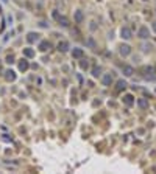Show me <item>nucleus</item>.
I'll return each instance as SVG.
<instances>
[{
	"label": "nucleus",
	"instance_id": "nucleus-1",
	"mask_svg": "<svg viewBox=\"0 0 156 174\" xmlns=\"http://www.w3.org/2000/svg\"><path fill=\"white\" fill-rule=\"evenodd\" d=\"M137 37H139V39H142V41L148 39V37H150V30L145 27V25H144V27H141V28L137 30Z\"/></svg>",
	"mask_w": 156,
	"mask_h": 174
},
{
	"label": "nucleus",
	"instance_id": "nucleus-2",
	"mask_svg": "<svg viewBox=\"0 0 156 174\" xmlns=\"http://www.w3.org/2000/svg\"><path fill=\"white\" fill-rule=\"evenodd\" d=\"M119 53H120L122 58H127L131 54V47L128 44H122L120 47H119Z\"/></svg>",
	"mask_w": 156,
	"mask_h": 174
},
{
	"label": "nucleus",
	"instance_id": "nucleus-3",
	"mask_svg": "<svg viewBox=\"0 0 156 174\" xmlns=\"http://www.w3.org/2000/svg\"><path fill=\"white\" fill-rule=\"evenodd\" d=\"M102 84L105 87H109L112 84V73H105L102 75Z\"/></svg>",
	"mask_w": 156,
	"mask_h": 174
},
{
	"label": "nucleus",
	"instance_id": "nucleus-4",
	"mask_svg": "<svg viewBox=\"0 0 156 174\" xmlns=\"http://www.w3.org/2000/svg\"><path fill=\"white\" fill-rule=\"evenodd\" d=\"M39 41V34L36 31H30L28 34H27V42L28 44H35V42Z\"/></svg>",
	"mask_w": 156,
	"mask_h": 174
},
{
	"label": "nucleus",
	"instance_id": "nucleus-5",
	"mask_svg": "<svg viewBox=\"0 0 156 174\" xmlns=\"http://www.w3.org/2000/svg\"><path fill=\"white\" fill-rule=\"evenodd\" d=\"M74 19H75V24H83V20H84V12H83L81 9H75Z\"/></svg>",
	"mask_w": 156,
	"mask_h": 174
},
{
	"label": "nucleus",
	"instance_id": "nucleus-6",
	"mask_svg": "<svg viewBox=\"0 0 156 174\" xmlns=\"http://www.w3.org/2000/svg\"><path fill=\"white\" fill-rule=\"evenodd\" d=\"M120 36H122V39H131L133 37V33H131V28L130 27H123L120 30Z\"/></svg>",
	"mask_w": 156,
	"mask_h": 174
},
{
	"label": "nucleus",
	"instance_id": "nucleus-7",
	"mask_svg": "<svg viewBox=\"0 0 156 174\" xmlns=\"http://www.w3.org/2000/svg\"><path fill=\"white\" fill-rule=\"evenodd\" d=\"M122 101H123V104H125V106L131 107L133 104H134V97H133L131 93H128V95H125V97L122 98Z\"/></svg>",
	"mask_w": 156,
	"mask_h": 174
},
{
	"label": "nucleus",
	"instance_id": "nucleus-8",
	"mask_svg": "<svg viewBox=\"0 0 156 174\" xmlns=\"http://www.w3.org/2000/svg\"><path fill=\"white\" fill-rule=\"evenodd\" d=\"M16 78H17V75H16L14 72L11 70V68L5 72V79L8 81V83H13V81H16Z\"/></svg>",
	"mask_w": 156,
	"mask_h": 174
},
{
	"label": "nucleus",
	"instance_id": "nucleus-9",
	"mask_svg": "<svg viewBox=\"0 0 156 174\" xmlns=\"http://www.w3.org/2000/svg\"><path fill=\"white\" fill-rule=\"evenodd\" d=\"M28 68H30V62L27 61V58L21 59V61H19V70H21V72H27Z\"/></svg>",
	"mask_w": 156,
	"mask_h": 174
},
{
	"label": "nucleus",
	"instance_id": "nucleus-10",
	"mask_svg": "<svg viewBox=\"0 0 156 174\" xmlns=\"http://www.w3.org/2000/svg\"><path fill=\"white\" fill-rule=\"evenodd\" d=\"M38 48H39V51L45 53L48 48H52V45H50V42H48V41H41V42H39V47Z\"/></svg>",
	"mask_w": 156,
	"mask_h": 174
},
{
	"label": "nucleus",
	"instance_id": "nucleus-11",
	"mask_svg": "<svg viewBox=\"0 0 156 174\" xmlns=\"http://www.w3.org/2000/svg\"><path fill=\"white\" fill-rule=\"evenodd\" d=\"M72 56H74L75 59H81L83 56H84V51H83V48L75 47L74 50H72Z\"/></svg>",
	"mask_w": 156,
	"mask_h": 174
},
{
	"label": "nucleus",
	"instance_id": "nucleus-12",
	"mask_svg": "<svg viewBox=\"0 0 156 174\" xmlns=\"http://www.w3.org/2000/svg\"><path fill=\"white\" fill-rule=\"evenodd\" d=\"M56 20H58V25H59V27H64V28L69 27V20H67V17L58 16V17H56Z\"/></svg>",
	"mask_w": 156,
	"mask_h": 174
},
{
	"label": "nucleus",
	"instance_id": "nucleus-13",
	"mask_svg": "<svg viewBox=\"0 0 156 174\" xmlns=\"http://www.w3.org/2000/svg\"><path fill=\"white\" fill-rule=\"evenodd\" d=\"M58 50L61 51V53H66V51H69V42L67 41H62L58 44Z\"/></svg>",
	"mask_w": 156,
	"mask_h": 174
},
{
	"label": "nucleus",
	"instance_id": "nucleus-14",
	"mask_svg": "<svg viewBox=\"0 0 156 174\" xmlns=\"http://www.w3.org/2000/svg\"><path fill=\"white\" fill-rule=\"evenodd\" d=\"M137 106L141 107L142 110H145L148 107V100H147V98H139V100H137Z\"/></svg>",
	"mask_w": 156,
	"mask_h": 174
},
{
	"label": "nucleus",
	"instance_id": "nucleus-15",
	"mask_svg": "<svg viewBox=\"0 0 156 174\" xmlns=\"http://www.w3.org/2000/svg\"><path fill=\"white\" fill-rule=\"evenodd\" d=\"M127 86H128L127 81H125V79H120V81H117V84H116V90H117V92H122L123 89H127Z\"/></svg>",
	"mask_w": 156,
	"mask_h": 174
},
{
	"label": "nucleus",
	"instance_id": "nucleus-16",
	"mask_svg": "<svg viewBox=\"0 0 156 174\" xmlns=\"http://www.w3.org/2000/svg\"><path fill=\"white\" fill-rule=\"evenodd\" d=\"M123 75L125 76H133L134 75V68L131 65H123Z\"/></svg>",
	"mask_w": 156,
	"mask_h": 174
},
{
	"label": "nucleus",
	"instance_id": "nucleus-17",
	"mask_svg": "<svg viewBox=\"0 0 156 174\" xmlns=\"http://www.w3.org/2000/svg\"><path fill=\"white\" fill-rule=\"evenodd\" d=\"M35 56V50L33 48H30V47H27V48H24V58H33Z\"/></svg>",
	"mask_w": 156,
	"mask_h": 174
},
{
	"label": "nucleus",
	"instance_id": "nucleus-18",
	"mask_svg": "<svg viewBox=\"0 0 156 174\" xmlns=\"http://www.w3.org/2000/svg\"><path fill=\"white\" fill-rule=\"evenodd\" d=\"M100 75H102V68L98 67V65H95V67L92 68V76H94V78H100Z\"/></svg>",
	"mask_w": 156,
	"mask_h": 174
},
{
	"label": "nucleus",
	"instance_id": "nucleus-19",
	"mask_svg": "<svg viewBox=\"0 0 156 174\" xmlns=\"http://www.w3.org/2000/svg\"><path fill=\"white\" fill-rule=\"evenodd\" d=\"M80 67H81L83 70H88V68H89V61L81 58V61H80Z\"/></svg>",
	"mask_w": 156,
	"mask_h": 174
},
{
	"label": "nucleus",
	"instance_id": "nucleus-20",
	"mask_svg": "<svg viewBox=\"0 0 156 174\" xmlns=\"http://www.w3.org/2000/svg\"><path fill=\"white\" fill-rule=\"evenodd\" d=\"M142 51H144V53H150V51H151V45L144 44V45H142Z\"/></svg>",
	"mask_w": 156,
	"mask_h": 174
},
{
	"label": "nucleus",
	"instance_id": "nucleus-21",
	"mask_svg": "<svg viewBox=\"0 0 156 174\" xmlns=\"http://www.w3.org/2000/svg\"><path fill=\"white\" fill-rule=\"evenodd\" d=\"M14 61H16V59H14V56H13V54H8V56H6V59H5L6 64H13Z\"/></svg>",
	"mask_w": 156,
	"mask_h": 174
},
{
	"label": "nucleus",
	"instance_id": "nucleus-22",
	"mask_svg": "<svg viewBox=\"0 0 156 174\" xmlns=\"http://www.w3.org/2000/svg\"><path fill=\"white\" fill-rule=\"evenodd\" d=\"M88 47H89V48H95V41H94L92 37L88 39Z\"/></svg>",
	"mask_w": 156,
	"mask_h": 174
},
{
	"label": "nucleus",
	"instance_id": "nucleus-23",
	"mask_svg": "<svg viewBox=\"0 0 156 174\" xmlns=\"http://www.w3.org/2000/svg\"><path fill=\"white\" fill-rule=\"evenodd\" d=\"M151 28H153V31L156 33V20H153V24H151Z\"/></svg>",
	"mask_w": 156,
	"mask_h": 174
},
{
	"label": "nucleus",
	"instance_id": "nucleus-24",
	"mask_svg": "<svg viewBox=\"0 0 156 174\" xmlns=\"http://www.w3.org/2000/svg\"><path fill=\"white\" fill-rule=\"evenodd\" d=\"M39 25H41L42 28H47V24H45V22H39Z\"/></svg>",
	"mask_w": 156,
	"mask_h": 174
},
{
	"label": "nucleus",
	"instance_id": "nucleus-25",
	"mask_svg": "<svg viewBox=\"0 0 156 174\" xmlns=\"http://www.w3.org/2000/svg\"><path fill=\"white\" fill-rule=\"evenodd\" d=\"M58 16H59V12H58V11H53V17L56 19V17H58Z\"/></svg>",
	"mask_w": 156,
	"mask_h": 174
},
{
	"label": "nucleus",
	"instance_id": "nucleus-26",
	"mask_svg": "<svg viewBox=\"0 0 156 174\" xmlns=\"http://www.w3.org/2000/svg\"><path fill=\"white\" fill-rule=\"evenodd\" d=\"M39 2H42V0H39Z\"/></svg>",
	"mask_w": 156,
	"mask_h": 174
},
{
	"label": "nucleus",
	"instance_id": "nucleus-27",
	"mask_svg": "<svg viewBox=\"0 0 156 174\" xmlns=\"http://www.w3.org/2000/svg\"><path fill=\"white\" fill-rule=\"evenodd\" d=\"M155 12H156V11H155Z\"/></svg>",
	"mask_w": 156,
	"mask_h": 174
}]
</instances>
